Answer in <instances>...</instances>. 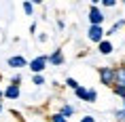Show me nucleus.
Masks as SVG:
<instances>
[{
  "instance_id": "4468645a",
  "label": "nucleus",
  "mask_w": 125,
  "mask_h": 122,
  "mask_svg": "<svg viewBox=\"0 0 125 122\" xmlns=\"http://www.w3.org/2000/svg\"><path fill=\"white\" fill-rule=\"evenodd\" d=\"M66 86H68V89H72V90H76V89H79V86H81V84L76 82L74 78H68V80H66Z\"/></svg>"
},
{
  "instance_id": "f03ea898",
  "label": "nucleus",
  "mask_w": 125,
  "mask_h": 122,
  "mask_svg": "<svg viewBox=\"0 0 125 122\" xmlns=\"http://www.w3.org/2000/svg\"><path fill=\"white\" fill-rule=\"evenodd\" d=\"M87 36H89V40H91V42L100 44V42L104 40V30H102V25H89V32H87Z\"/></svg>"
},
{
  "instance_id": "39448f33",
  "label": "nucleus",
  "mask_w": 125,
  "mask_h": 122,
  "mask_svg": "<svg viewBox=\"0 0 125 122\" xmlns=\"http://www.w3.org/2000/svg\"><path fill=\"white\" fill-rule=\"evenodd\" d=\"M2 95L7 97V99H17V97L21 95V90H19V86H15V84H9L7 89L2 90Z\"/></svg>"
},
{
  "instance_id": "1a4fd4ad",
  "label": "nucleus",
  "mask_w": 125,
  "mask_h": 122,
  "mask_svg": "<svg viewBox=\"0 0 125 122\" xmlns=\"http://www.w3.org/2000/svg\"><path fill=\"white\" fill-rule=\"evenodd\" d=\"M115 86H123L125 89V67H119L117 70V84Z\"/></svg>"
},
{
  "instance_id": "6ab92c4d",
  "label": "nucleus",
  "mask_w": 125,
  "mask_h": 122,
  "mask_svg": "<svg viewBox=\"0 0 125 122\" xmlns=\"http://www.w3.org/2000/svg\"><path fill=\"white\" fill-rule=\"evenodd\" d=\"M19 82H21V76H19V74H15V76L11 78V84H15V86H19Z\"/></svg>"
},
{
  "instance_id": "9d476101",
  "label": "nucleus",
  "mask_w": 125,
  "mask_h": 122,
  "mask_svg": "<svg viewBox=\"0 0 125 122\" xmlns=\"http://www.w3.org/2000/svg\"><path fill=\"white\" fill-rule=\"evenodd\" d=\"M95 99H98V93H95L93 89H87V99L85 101L87 103H95Z\"/></svg>"
},
{
  "instance_id": "6e6552de",
  "label": "nucleus",
  "mask_w": 125,
  "mask_h": 122,
  "mask_svg": "<svg viewBox=\"0 0 125 122\" xmlns=\"http://www.w3.org/2000/svg\"><path fill=\"white\" fill-rule=\"evenodd\" d=\"M98 51L102 53V55H110V53L115 51V46H112L110 40H102V42L98 44Z\"/></svg>"
},
{
  "instance_id": "a211bd4d",
  "label": "nucleus",
  "mask_w": 125,
  "mask_h": 122,
  "mask_svg": "<svg viewBox=\"0 0 125 122\" xmlns=\"http://www.w3.org/2000/svg\"><path fill=\"white\" fill-rule=\"evenodd\" d=\"M51 122H68V120H66L62 114H53V116H51Z\"/></svg>"
},
{
  "instance_id": "f3484780",
  "label": "nucleus",
  "mask_w": 125,
  "mask_h": 122,
  "mask_svg": "<svg viewBox=\"0 0 125 122\" xmlns=\"http://www.w3.org/2000/svg\"><path fill=\"white\" fill-rule=\"evenodd\" d=\"M112 90H115V95L123 97V101H125V89H123V86H112Z\"/></svg>"
},
{
  "instance_id": "20e7f679",
  "label": "nucleus",
  "mask_w": 125,
  "mask_h": 122,
  "mask_svg": "<svg viewBox=\"0 0 125 122\" xmlns=\"http://www.w3.org/2000/svg\"><path fill=\"white\" fill-rule=\"evenodd\" d=\"M89 21H91V25H102V21H104V13L95 4L89 8Z\"/></svg>"
},
{
  "instance_id": "4be33fe9",
  "label": "nucleus",
  "mask_w": 125,
  "mask_h": 122,
  "mask_svg": "<svg viewBox=\"0 0 125 122\" xmlns=\"http://www.w3.org/2000/svg\"><path fill=\"white\" fill-rule=\"evenodd\" d=\"M2 97H4V95H2V90H0V99H2Z\"/></svg>"
},
{
  "instance_id": "0eeeda50",
  "label": "nucleus",
  "mask_w": 125,
  "mask_h": 122,
  "mask_svg": "<svg viewBox=\"0 0 125 122\" xmlns=\"http://www.w3.org/2000/svg\"><path fill=\"white\" fill-rule=\"evenodd\" d=\"M9 67H26L28 65V61L23 57H19V55H15V57H9Z\"/></svg>"
},
{
  "instance_id": "5701e85b",
  "label": "nucleus",
  "mask_w": 125,
  "mask_h": 122,
  "mask_svg": "<svg viewBox=\"0 0 125 122\" xmlns=\"http://www.w3.org/2000/svg\"><path fill=\"white\" fill-rule=\"evenodd\" d=\"M0 112H2V103H0Z\"/></svg>"
},
{
  "instance_id": "f257e3e1",
  "label": "nucleus",
  "mask_w": 125,
  "mask_h": 122,
  "mask_svg": "<svg viewBox=\"0 0 125 122\" xmlns=\"http://www.w3.org/2000/svg\"><path fill=\"white\" fill-rule=\"evenodd\" d=\"M98 74L104 86H115L117 84V67H100Z\"/></svg>"
},
{
  "instance_id": "9b49d317",
  "label": "nucleus",
  "mask_w": 125,
  "mask_h": 122,
  "mask_svg": "<svg viewBox=\"0 0 125 122\" xmlns=\"http://www.w3.org/2000/svg\"><path fill=\"white\" fill-rule=\"evenodd\" d=\"M59 114L64 116V118H68V116H72V114H74V107H72V105H64V107L59 109Z\"/></svg>"
},
{
  "instance_id": "2eb2a0df",
  "label": "nucleus",
  "mask_w": 125,
  "mask_h": 122,
  "mask_svg": "<svg viewBox=\"0 0 125 122\" xmlns=\"http://www.w3.org/2000/svg\"><path fill=\"white\" fill-rule=\"evenodd\" d=\"M32 82L36 84V86H42V84H45V76H40V74H34Z\"/></svg>"
},
{
  "instance_id": "412c9836",
  "label": "nucleus",
  "mask_w": 125,
  "mask_h": 122,
  "mask_svg": "<svg viewBox=\"0 0 125 122\" xmlns=\"http://www.w3.org/2000/svg\"><path fill=\"white\" fill-rule=\"evenodd\" d=\"M102 4H104V7H115V4H117V2H115V0H104V2H102Z\"/></svg>"
},
{
  "instance_id": "b1692460",
  "label": "nucleus",
  "mask_w": 125,
  "mask_h": 122,
  "mask_svg": "<svg viewBox=\"0 0 125 122\" xmlns=\"http://www.w3.org/2000/svg\"><path fill=\"white\" fill-rule=\"evenodd\" d=\"M0 80H2V76H0Z\"/></svg>"
},
{
  "instance_id": "aec40b11",
  "label": "nucleus",
  "mask_w": 125,
  "mask_h": 122,
  "mask_svg": "<svg viewBox=\"0 0 125 122\" xmlns=\"http://www.w3.org/2000/svg\"><path fill=\"white\" fill-rule=\"evenodd\" d=\"M81 122H95V118H93V116H83Z\"/></svg>"
},
{
  "instance_id": "423d86ee",
  "label": "nucleus",
  "mask_w": 125,
  "mask_h": 122,
  "mask_svg": "<svg viewBox=\"0 0 125 122\" xmlns=\"http://www.w3.org/2000/svg\"><path fill=\"white\" fill-rule=\"evenodd\" d=\"M47 63L57 65V67H59V65L64 63V53H62V51H53V55H51V57H47Z\"/></svg>"
},
{
  "instance_id": "ddd939ff",
  "label": "nucleus",
  "mask_w": 125,
  "mask_h": 122,
  "mask_svg": "<svg viewBox=\"0 0 125 122\" xmlns=\"http://www.w3.org/2000/svg\"><path fill=\"white\" fill-rule=\"evenodd\" d=\"M115 118H117L119 122H125V101H123V109H117V112H115Z\"/></svg>"
},
{
  "instance_id": "dca6fc26",
  "label": "nucleus",
  "mask_w": 125,
  "mask_h": 122,
  "mask_svg": "<svg viewBox=\"0 0 125 122\" xmlns=\"http://www.w3.org/2000/svg\"><path fill=\"white\" fill-rule=\"evenodd\" d=\"M23 11H26V15H32L34 13V4L32 2H23Z\"/></svg>"
},
{
  "instance_id": "7ed1b4c3",
  "label": "nucleus",
  "mask_w": 125,
  "mask_h": 122,
  "mask_svg": "<svg viewBox=\"0 0 125 122\" xmlns=\"http://www.w3.org/2000/svg\"><path fill=\"white\" fill-rule=\"evenodd\" d=\"M28 65H30V70H32L34 74H40V72L47 67V57H45V55H40V57L32 59V61H30Z\"/></svg>"
},
{
  "instance_id": "f8f14e48",
  "label": "nucleus",
  "mask_w": 125,
  "mask_h": 122,
  "mask_svg": "<svg viewBox=\"0 0 125 122\" xmlns=\"http://www.w3.org/2000/svg\"><path fill=\"white\" fill-rule=\"evenodd\" d=\"M74 93H76V97H79L81 101H85V99H87V89H85V86H79Z\"/></svg>"
}]
</instances>
